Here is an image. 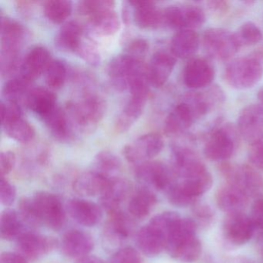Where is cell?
<instances>
[{
	"label": "cell",
	"mask_w": 263,
	"mask_h": 263,
	"mask_svg": "<svg viewBox=\"0 0 263 263\" xmlns=\"http://www.w3.org/2000/svg\"><path fill=\"white\" fill-rule=\"evenodd\" d=\"M65 110L74 130L90 134L104 118L106 104L101 97L87 92L77 101L69 102Z\"/></svg>",
	"instance_id": "obj_1"
},
{
	"label": "cell",
	"mask_w": 263,
	"mask_h": 263,
	"mask_svg": "<svg viewBox=\"0 0 263 263\" xmlns=\"http://www.w3.org/2000/svg\"><path fill=\"white\" fill-rule=\"evenodd\" d=\"M197 226L190 218H181L172 230L167 249L171 256L178 261L192 262L201 256V244L196 237Z\"/></svg>",
	"instance_id": "obj_2"
},
{
	"label": "cell",
	"mask_w": 263,
	"mask_h": 263,
	"mask_svg": "<svg viewBox=\"0 0 263 263\" xmlns=\"http://www.w3.org/2000/svg\"><path fill=\"white\" fill-rule=\"evenodd\" d=\"M263 76V67L255 57L246 56L231 61L224 70L227 84L236 90H247L256 85Z\"/></svg>",
	"instance_id": "obj_3"
},
{
	"label": "cell",
	"mask_w": 263,
	"mask_h": 263,
	"mask_svg": "<svg viewBox=\"0 0 263 263\" xmlns=\"http://www.w3.org/2000/svg\"><path fill=\"white\" fill-rule=\"evenodd\" d=\"M237 139L236 132L229 124L213 129L206 137L204 155L211 161H226L235 153Z\"/></svg>",
	"instance_id": "obj_4"
},
{
	"label": "cell",
	"mask_w": 263,
	"mask_h": 263,
	"mask_svg": "<svg viewBox=\"0 0 263 263\" xmlns=\"http://www.w3.org/2000/svg\"><path fill=\"white\" fill-rule=\"evenodd\" d=\"M202 44L208 55L222 61L233 58L241 47L235 33L221 28L205 30L202 36Z\"/></svg>",
	"instance_id": "obj_5"
},
{
	"label": "cell",
	"mask_w": 263,
	"mask_h": 263,
	"mask_svg": "<svg viewBox=\"0 0 263 263\" xmlns=\"http://www.w3.org/2000/svg\"><path fill=\"white\" fill-rule=\"evenodd\" d=\"M163 26L179 30H195L205 22V13L198 6H170L162 10Z\"/></svg>",
	"instance_id": "obj_6"
},
{
	"label": "cell",
	"mask_w": 263,
	"mask_h": 263,
	"mask_svg": "<svg viewBox=\"0 0 263 263\" xmlns=\"http://www.w3.org/2000/svg\"><path fill=\"white\" fill-rule=\"evenodd\" d=\"M32 199L41 224L55 231L61 230L64 227L65 211L59 197L50 192H40Z\"/></svg>",
	"instance_id": "obj_7"
},
{
	"label": "cell",
	"mask_w": 263,
	"mask_h": 263,
	"mask_svg": "<svg viewBox=\"0 0 263 263\" xmlns=\"http://www.w3.org/2000/svg\"><path fill=\"white\" fill-rule=\"evenodd\" d=\"M164 144V140L159 134H146L124 147V157L129 162L138 166L159 155Z\"/></svg>",
	"instance_id": "obj_8"
},
{
	"label": "cell",
	"mask_w": 263,
	"mask_h": 263,
	"mask_svg": "<svg viewBox=\"0 0 263 263\" xmlns=\"http://www.w3.org/2000/svg\"><path fill=\"white\" fill-rule=\"evenodd\" d=\"M137 178L146 185L167 192L176 181L175 173L161 161H150L137 166Z\"/></svg>",
	"instance_id": "obj_9"
},
{
	"label": "cell",
	"mask_w": 263,
	"mask_h": 263,
	"mask_svg": "<svg viewBox=\"0 0 263 263\" xmlns=\"http://www.w3.org/2000/svg\"><path fill=\"white\" fill-rule=\"evenodd\" d=\"M221 172L228 184L241 189L248 196L263 189L262 176L249 166L226 164L221 167Z\"/></svg>",
	"instance_id": "obj_10"
},
{
	"label": "cell",
	"mask_w": 263,
	"mask_h": 263,
	"mask_svg": "<svg viewBox=\"0 0 263 263\" xmlns=\"http://www.w3.org/2000/svg\"><path fill=\"white\" fill-rule=\"evenodd\" d=\"M145 67L144 61L124 53L115 57L109 62L107 71L112 85L117 90H124L128 89L130 78Z\"/></svg>",
	"instance_id": "obj_11"
},
{
	"label": "cell",
	"mask_w": 263,
	"mask_h": 263,
	"mask_svg": "<svg viewBox=\"0 0 263 263\" xmlns=\"http://www.w3.org/2000/svg\"><path fill=\"white\" fill-rule=\"evenodd\" d=\"M172 164L175 175L182 179L193 178L208 172L199 156L185 144H175L172 147Z\"/></svg>",
	"instance_id": "obj_12"
},
{
	"label": "cell",
	"mask_w": 263,
	"mask_h": 263,
	"mask_svg": "<svg viewBox=\"0 0 263 263\" xmlns=\"http://www.w3.org/2000/svg\"><path fill=\"white\" fill-rule=\"evenodd\" d=\"M135 223L132 217L121 210L110 214V218L104 230V243L107 248H116L121 246L132 235Z\"/></svg>",
	"instance_id": "obj_13"
},
{
	"label": "cell",
	"mask_w": 263,
	"mask_h": 263,
	"mask_svg": "<svg viewBox=\"0 0 263 263\" xmlns=\"http://www.w3.org/2000/svg\"><path fill=\"white\" fill-rule=\"evenodd\" d=\"M57 246L52 237L44 236L34 232H24L16 239V248L20 255L28 261H36L48 254Z\"/></svg>",
	"instance_id": "obj_14"
},
{
	"label": "cell",
	"mask_w": 263,
	"mask_h": 263,
	"mask_svg": "<svg viewBox=\"0 0 263 263\" xmlns=\"http://www.w3.org/2000/svg\"><path fill=\"white\" fill-rule=\"evenodd\" d=\"M215 76L212 63L203 58L189 60L183 72V81L186 87L193 90L209 87Z\"/></svg>",
	"instance_id": "obj_15"
},
{
	"label": "cell",
	"mask_w": 263,
	"mask_h": 263,
	"mask_svg": "<svg viewBox=\"0 0 263 263\" xmlns=\"http://www.w3.org/2000/svg\"><path fill=\"white\" fill-rule=\"evenodd\" d=\"M239 135L251 144L263 137V107L259 104H250L243 108L238 116Z\"/></svg>",
	"instance_id": "obj_16"
},
{
	"label": "cell",
	"mask_w": 263,
	"mask_h": 263,
	"mask_svg": "<svg viewBox=\"0 0 263 263\" xmlns=\"http://www.w3.org/2000/svg\"><path fill=\"white\" fill-rule=\"evenodd\" d=\"M254 228L251 218L242 212L228 214L223 222V234L229 242L240 246L250 240Z\"/></svg>",
	"instance_id": "obj_17"
},
{
	"label": "cell",
	"mask_w": 263,
	"mask_h": 263,
	"mask_svg": "<svg viewBox=\"0 0 263 263\" xmlns=\"http://www.w3.org/2000/svg\"><path fill=\"white\" fill-rule=\"evenodd\" d=\"M167 232L152 221L137 233V245L140 250L147 256L159 255L167 248Z\"/></svg>",
	"instance_id": "obj_18"
},
{
	"label": "cell",
	"mask_w": 263,
	"mask_h": 263,
	"mask_svg": "<svg viewBox=\"0 0 263 263\" xmlns=\"http://www.w3.org/2000/svg\"><path fill=\"white\" fill-rule=\"evenodd\" d=\"M52 61L51 55L47 48L41 46L33 47L21 63V76L33 82L43 73H45Z\"/></svg>",
	"instance_id": "obj_19"
},
{
	"label": "cell",
	"mask_w": 263,
	"mask_h": 263,
	"mask_svg": "<svg viewBox=\"0 0 263 263\" xmlns=\"http://www.w3.org/2000/svg\"><path fill=\"white\" fill-rule=\"evenodd\" d=\"M133 8V18L137 27L143 30H155L163 26L162 10L152 1L135 0L128 2Z\"/></svg>",
	"instance_id": "obj_20"
},
{
	"label": "cell",
	"mask_w": 263,
	"mask_h": 263,
	"mask_svg": "<svg viewBox=\"0 0 263 263\" xmlns=\"http://www.w3.org/2000/svg\"><path fill=\"white\" fill-rule=\"evenodd\" d=\"M176 64L175 57L165 51H158L152 56L147 67L149 82L155 87H161L167 82Z\"/></svg>",
	"instance_id": "obj_21"
},
{
	"label": "cell",
	"mask_w": 263,
	"mask_h": 263,
	"mask_svg": "<svg viewBox=\"0 0 263 263\" xmlns=\"http://www.w3.org/2000/svg\"><path fill=\"white\" fill-rule=\"evenodd\" d=\"M196 121L193 110L182 100L167 115L164 122V132L170 136H180Z\"/></svg>",
	"instance_id": "obj_22"
},
{
	"label": "cell",
	"mask_w": 263,
	"mask_h": 263,
	"mask_svg": "<svg viewBox=\"0 0 263 263\" xmlns=\"http://www.w3.org/2000/svg\"><path fill=\"white\" fill-rule=\"evenodd\" d=\"M95 242L90 234L84 231L71 230L63 237L61 249L66 256L72 258H84L93 250Z\"/></svg>",
	"instance_id": "obj_23"
},
{
	"label": "cell",
	"mask_w": 263,
	"mask_h": 263,
	"mask_svg": "<svg viewBox=\"0 0 263 263\" xmlns=\"http://www.w3.org/2000/svg\"><path fill=\"white\" fill-rule=\"evenodd\" d=\"M67 210L73 220L87 227L96 226L102 218V211L96 203L81 198L69 200Z\"/></svg>",
	"instance_id": "obj_24"
},
{
	"label": "cell",
	"mask_w": 263,
	"mask_h": 263,
	"mask_svg": "<svg viewBox=\"0 0 263 263\" xmlns=\"http://www.w3.org/2000/svg\"><path fill=\"white\" fill-rule=\"evenodd\" d=\"M0 24L1 50L20 53L26 36L24 26L18 21L3 15Z\"/></svg>",
	"instance_id": "obj_25"
},
{
	"label": "cell",
	"mask_w": 263,
	"mask_h": 263,
	"mask_svg": "<svg viewBox=\"0 0 263 263\" xmlns=\"http://www.w3.org/2000/svg\"><path fill=\"white\" fill-rule=\"evenodd\" d=\"M86 33L82 24L77 21H69L60 29L55 37V44L62 51L75 53Z\"/></svg>",
	"instance_id": "obj_26"
},
{
	"label": "cell",
	"mask_w": 263,
	"mask_h": 263,
	"mask_svg": "<svg viewBox=\"0 0 263 263\" xmlns=\"http://www.w3.org/2000/svg\"><path fill=\"white\" fill-rule=\"evenodd\" d=\"M132 184L124 178L110 179L108 187L101 196V204L109 215L120 210L121 202L132 192Z\"/></svg>",
	"instance_id": "obj_27"
},
{
	"label": "cell",
	"mask_w": 263,
	"mask_h": 263,
	"mask_svg": "<svg viewBox=\"0 0 263 263\" xmlns=\"http://www.w3.org/2000/svg\"><path fill=\"white\" fill-rule=\"evenodd\" d=\"M248 195L235 186L228 184L218 189L216 202L218 207L228 214L242 212L248 204Z\"/></svg>",
	"instance_id": "obj_28"
},
{
	"label": "cell",
	"mask_w": 263,
	"mask_h": 263,
	"mask_svg": "<svg viewBox=\"0 0 263 263\" xmlns=\"http://www.w3.org/2000/svg\"><path fill=\"white\" fill-rule=\"evenodd\" d=\"M50 134L60 141H69L73 138L74 129L65 109L57 107L43 119Z\"/></svg>",
	"instance_id": "obj_29"
},
{
	"label": "cell",
	"mask_w": 263,
	"mask_h": 263,
	"mask_svg": "<svg viewBox=\"0 0 263 263\" xmlns=\"http://www.w3.org/2000/svg\"><path fill=\"white\" fill-rule=\"evenodd\" d=\"M199 45V36L195 30H179L172 38L171 51L175 58L189 59L197 53Z\"/></svg>",
	"instance_id": "obj_30"
},
{
	"label": "cell",
	"mask_w": 263,
	"mask_h": 263,
	"mask_svg": "<svg viewBox=\"0 0 263 263\" xmlns=\"http://www.w3.org/2000/svg\"><path fill=\"white\" fill-rule=\"evenodd\" d=\"M26 104L42 120L58 107L56 95L44 87L32 88L26 99Z\"/></svg>",
	"instance_id": "obj_31"
},
{
	"label": "cell",
	"mask_w": 263,
	"mask_h": 263,
	"mask_svg": "<svg viewBox=\"0 0 263 263\" xmlns=\"http://www.w3.org/2000/svg\"><path fill=\"white\" fill-rule=\"evenodd\" d=\"M110 179L90 170L80 175L73 183L77 193L84 196L101 195L108 187Z\"/></svg>",
	"instance_id": "obj_32"
},
{
	"label": "cell",
	"mask_w": 263,
	"mask_h": 263,
	"mask_svg": "<svg viewBox=\"0 0 263 263\" xmlns=\"http://www.w3.org/2000/svg\"><path fill=\"white\" fill-rule=\"evenodd\" d=\"M147 98L130 96L115 122V130L121 134L130 130L144 111Z\"/></svg>",
	"instance_id": "obj_33"
},
{
	"label": "cell",
	"mask_w": 263,
	"mask_h": 263,
	"mask_svg": "<svg viewBox=\"0 0 263 263\" xmlns=\"http://www.w3.org/2000/svg\"><path fill=\"white\" fill-rule=\"evenodd\" d=\"M156 202V196L151 189L146 186L140 187L129 201V213L132 217L138 219L146 218L152 212Z\"/></svg>",
	"instance_id": "obj_34"
},
{
	"label": "cell",
	"mask_w": 263,
	"mask_h": 263,
	"mask_svg": "<svg viewBox=\"0 0 263 263\" xmlns=\"http://www.w3.org/2000/svg\"><path fill=\"white\" fill-rule=\"evenodd\" d=\"M88 21L93 31L101 36H113L118 33L121 27L115 10L101 12L89 18Z\"/></svg>",
	"instance_id": "obj_35"
},
{
	"label": "cell",
	"mask_w": 263,
	"mask_h": 263,
	"mask_svg": "<svg viewBox=\"0 0 263 263\" xmlns=\"http://www.w3.org/2000/svg\"><path fill=\"white\" fill-rule=\"evenodd\" d=\"M121 170V160L112 152L102 151L95 157L92 164V171L108 179L118 178Z\"/></svg>",
	"instance_id": "obj_36"
},
{
	"label": "cell",
	"mask_w": 263,
	"mask_h": 263,
	"mask_svg": "<svg viewBox=\"0 0 263 263\" xmlns=\"http://www.w3.org/2000/svg\"><path fill=\"white\" fill-rule=\"evenodd\" d=\"M2 125L7 136L17 142H30L36 135L33 126L24 119L23 116L2 123Z\"/></svg>",
	"instance_id": "obj_37"
},
{
	"label": "cell",
	"mask_w": 263,
	"mask_h": 263,
	"mask_svg": "<svg viewBox=\"0 0 263 263\" xmlns=\"http://www.w3.org/2000/svg\"><path fill=\"white\" fill-rule=\"evenodd\" d=\"M23 232V220L13 209H6L0 218V235L7 241L17 239Z\"/></svg>",
	"instance_id": "obj_38"
},
{
	"label": "cell",
	"mask_w": 263,
	"mask_h": 263,
	"mask_svg": "<svg viewBox=\"0 0 263 263\" xmlns=\"http://www.w3.org/2000/svg\"><path fill=\"white\" fill-rule=\"evenodd\" d=\"M31 83L22 78L21 75L7 81L3 89V95L6 99V102L20 105L21 101L24 100L26 101L28 93L31 90Z\"/></svg>",
	"instance_id": "obj_39"
},
{
	"label": "cell",
	"mask_w": 263,
	"mask_h": 263,
	"mask_svg": "<svg viewBox=\"0 0 263 263\" xmlns=\"http://www.w3.org/2000/svg\"><path fill=\"white\" fill-rule=\"evenodd\" d=\"M72 8V3L67 0H49L43 4L46 17L56 24L65 22L71 15Z\"/></svg>",
	"instance_id": "obj_40"
},
{
	"label": "cell",
	"mask_w": 263,
	"mask_h": 263,
	"mask_svg": "<svg viewBox=\"0 0 263 263\" xmlns=\"http://www.w3.org/2000/svg\"><path fill=\"white\" fill-rule=\"evenodd\" d=\"M75 54L78 55L90 66L96 67L101 64V56L99 48L87 33L81 41Z\"/></svg>",
	"instance_id": "obj_41"
},
{
	"label": "cell",
	"mask_w": 263,
	"mask_h": 263,
	"mask_svg": "<svg viewBox=\"0 0 263 263\" xmlns=\"http://www.w3.org/2000/svg\"><path fill=\"white\" fill-rule=\"evenodd\" d=\"M45 80L48 87L58 90L64 86L67 78V67L62 61L53 60L45 71Z\"/></svg>",
	"instance_id": "obj_42"
},
{
	"label": "cell",
	"mask_w": 263,
	"mask_h": 263,
	"mask_svg": "<svg viewBox=\"0 0 263 263\" xmlns=\"http://www.w3.org/2000/svg\"><path fill=\"white\" fill-rule=\"evenodd\" d=\"M235 33L241 46L255 45L262 39V33L259 27L249 21L241 24Z\"/></svg>",
	"instance_id": "obj_43"
},
{
	"label": "cell",
	"mask_w": 263,
	"mask_h": 263,
	"mask_svg": "<svg viewBox=\"0 0 263 263\" xmlns=\"http://www.w3.org/2000/svg\"><path fill=\"white\" fill-rule=\"evenodd\" d=\"M116 3L110 0H86L78 4V12L87 19L108 10H115Z\"/></svg>",
	"instance_id": "obj_44"
},
{
	"label": "cell",
	"mask_w": 263,
	"mask_h": 263,
	"mask_svg": "<svg viewBox=\"0 0 263 263\" xmlns=\"http://www.w3.org/2000/svg\"><path fill=\"white\" fill-rule=\"evenodd\" d=\"M19 215L21 219L32 226L41 224L32 198H24L19 203Z\"/></svg>",
	"instance_id": "obj_45"
},
{
	"label": "cell",
	"mask_w": 263,
	"mask_h": 263,
	"mask_svg": "<svg viewBox=\"0 0 263 263\" xmlns=\"http://www.w3.org/2000/svg\"><path fill=\"white\" fill-rule=\"evenodd\" d=\"M167 198L174 205L178 207H187L195 204L196 199L189 196L179 185L175 182L168 190L167 191Z\"/></svg>",
	"instance_id": "obj_46"
},
{
	"label": "cell",
	"mask_w": 263,
	"mask_h": 263,
	"mask_svg": "<svg viewBox=\"0 0 263 263\" xmlns=\"http://www.w3.org/2000/svg\"><path fill=\"white\" fill-rule=\"evenodd\" d=\"M109 263H142V258L138 251L126 247L115 252Z\"/></svg>",
	"instance_id": "obj_47"
},
{
	"label": "cell",
	"mask_w": 263,
	"mask_h": 263,
	"mask_svg": "<svg viewBox=\"0 0 263 263\" xmlns=\"http://www.w3.org/2000/svg\"><path fill=\"white\" fill-rule=\"evenodd\" d=\"M148 48L149 44L147 41L138 38L128 44L125 53L138 61H144V58L148 51Z\"/></svg>",
	"instance_id": "obj_48"
},
{
	"label": "cell",
	"mask_w": 263,
	"mask_h": 263,
	"mask_svg": "<svg viewBox=\"0 0 263 263\" xmlns=\"http://www.w3.org/2000/svg\"><path fill=\"white\" fill-rule=\"evenodd\" d=\"M16 189L7 179L1 177L0 180V200L4 206H11L16 199Z\"/></svg>",
	"instance_id": "obj_49"
},
{
	"label": "cell",
	"mask_w": 263,
	"mask_h": 263,
	"mask_svg": "<svg viewBox=\"0 0 263 263\" xmlns=\"http://www.w3.org/2000/svg\"><path fill=\"white\" fill-rule=\"evenodd\" d=\"M249 158L255 167L263 172V137L251 144Z\"/></svg>",
	"instance_id": "obj_50"
},
{
	"label": "cell",
	"mask_w": 263,
	"mask_h": 263,
	"mask_svg": "<svg viewBox=\"0 0 263 263\" xmlns=\"http://www.w3.org/2000/svg\"><path fill=\"white\" fill-rule=\"evenodd\" d=\"M16 164V155L13 152L6 151L0 155V175L4 178L13 171Z\"/></svg>",
	"instance_id": "obj_51"
},
{
	"label": "cell",
	"mask_w": 263,
	"mask_h": 263,
	"mask_svg": "<svg viewBox=\"0 0 263 263\" xmlns=\"http://www.w3.org/2000/svg\"><path fill=\"white\" fill-rule=\"evenodd\" d=\"M250 218L255 227L263 229V198H258L254 203Z\"/></svg>",
	"instance_id": "obj_52"
},
{
	"label": "cell",
	"mask_w": 263,
	"mask_h": 263,
	"mask_svg": "<svg viewBox=\"0 0 263 263\" xmlns=\"http://www.w3.org/2000/svg\"><path fill=\"white\" fill-rule=\"evenodd\" d=\"M208 7L212 13L218 15V16H223L226 14L230 8L229 3L227 1H209L207 3Z\"/></svg>",
	"instance_id": "obj_53"
},
{
	"label": "cell",
	"mask_w": 263,
	"mask_h": 263,
	"mask_svg": "<svg viewBox=\"0 0 263 263\" xmlns=\"http://www.w3.org/2000/svg\"><path fill=\"white\" fill-rule=\"evenodd\" d=\"M0 263H28L22 255L13 252H4L0 257Z\"/></svg>",
	"instance_id": "obj_54"
},
{
	"label": "cell",
	"mask_w": 263,
	"mask_h": 263,
	"mask_svg": "<svg viewBox=\"0 0 263 263\" xmlns=\"http://www.w3.org/2000/svg\"><path fill=\"white\" fill-rule=\"evenodd\" d=\"M37 4L34 1H16V7L18 12L23 16H30L33 13L35 4Z\"/></svg>",
	"instance_id": "obj_55"
},
{
	"label": "cell",
	"mask_w": 263,
	"mask_h": 263,
	"mask_svg": "<svg viewBox=\"0 0 263 263\" xmlns=\"http://www.w3.org/2000/svg\"><path fill=\"white\" fill-rule=\"evenodd\" d=\"M195 214L199 217L200 218H210L212 215V212L210 208L208 207L205 204H199L195 206Z\"/></svg>",
	"instance_id": "obj_56"
},
{
	"label": "cell",
	"mask_w": 263,
	"mask_h": 263,
	"mask_svg": "<svg viewBox=\"0 0 263 263\" xmlns=\"http://www.w3.org/2000/svg\"><path fill=\"white\" fill-rule=\"evenodd\" d=\"M76 263H104V261L98 257L87 255V256L78 259Z\"/></svg>",
	"instance_id": "obj_57"
},
{
	"label": "cell",
	"mask_w": 263,
	"mask_h": 263,
	"mask_svg": "<svg viewBox=\"0 0 263 263\" xmlns=\"http://www.w3.org/2000/svg\"><path fill=\"white\" fill-rule=\"evenodd\" d=\"M257 248L261 258H263V234H261L257 240Z\"/></svg>",
	"instance_id": "obj_58"
},
{
	"label": "cell",
	"mask_w": 263,
	"mask_h": 263,
	"mask_svg": "<svg viewBox=\"0 0 263 263\" xmlns=\"http://www.w3.org/2000/svg\"><path fill=\"white\" fill-rule=\"evenodd\" d=\"M258 100H259L260 102H261V104H263V88H261V90L258 91Z\"/></svg>",
	"instance_id": "obj_59"
},
{
	"label": "cell",
	"mask_w": 263,
	"mask_h": 263,
	"mask_svg": "<svg viewBox=\"0 0 263 263\" xmlns=\"http://www.w3.org/2000/svg\"><path fill=\"white\" fill-rule=\"evenodd\" d=\"M244 263H247V262H246V261H244Z\"/></svg>",
	"instance_id": "obj_60"
}]
</instances>
